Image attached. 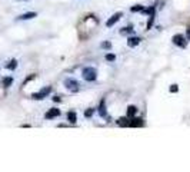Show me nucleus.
<instances>
[{"label":"nucleus","mask_w":190,"mask_h":172,"mask_svg":"<svg viewBox=\"0 0 190 172\" xmlns=\"http://www.w3.org/2000/svg\"><path fill=\"white\" fill-rule=\"evenodd\" d=\"M82 76H83V79L87 80V82H93V80L97 79V70H96L94 67L87 66V67H85V69H83Z\"/></svg>","instance_id":"f257e3e1"},{"label":"nucleus","mask_w":190,"mask_h":172,"mask_svg":"<svg viewBox=\"0 0 190 172\" xmlns=\"http://www.w3.org/2000/svg\"><path fill=\"white\" fill-rule=\"evenodd\" d=\"M50 92H52V87H50V86H47V87H45V89H42L40 92L33 93L32 98L34 100H43L46 96H49V95H50Z\"/></svg>","instance_id":"f03ea898"},{"label":"nucleus","mask_w":190,"mask_h":172,"mask_svg":"<svg viewBox=\"0 0 190 172\" xmlns=\"http://www.w3.org/2000/svg\"><path fill=\"white\" fill-rule=\"evenodd\" d=\"M65 86L70 90V92H77L79 90V82L76 79H72V78H67V79L65 80Z\"/></svg>","instance_id":"7ed1b4c3"},{"label":"nucleus","mask_w":190,"mask_h":172,"mask_svg":"<svg viewBox=\"0 0 190 172\" xmlns=\"http://www.w3.org/2000/svg\"><path fill=\"white\" fill-rule=\"evenodd\" d=\"M171 40H173V43H174L176 46H179V47H186V46H187V40L184 39L183 34H174Z\"/></svg>","instance_id":"20e7f679"},{"label":"nucleus","mask_w":190,"mask_h":172,"mask_svg":"<svg viewBox=\"0 0 190 172\" xmlns=\"http://www.w3.org/2000/svg\"><path fill=\"white\" fill-rule=\"evenodd\" d=\"M57 116H60V111L57 109V108H52V109H49L46 112V115H45V118L46 119H53V118H57Z\"/></svg>","instance_id":"39448f33"},{"label":"nucleus","mask_w":190,"mask_h":172,"mask_svg":"<svg viewBox=\"0 0 190 172\" xmlns=\"http://www.w3.org/2000/svg\"><path fill=\"white\" fill-rule=\"evenodd\" d=\"M122 16H123L122 13H116V14H113V16L110 17V19H109L107 22H106V26H107V27H111L113 25H114V23H117L119 19H120Z\"/></svg>","instance_id":"423d86ee"},{"label":"nucleus","mask_w":190,"mask_h":172,"mask_svg":"<svg viewBox=\"0 0 190 172\" xmlns=\"http://www.w3.org/2000/svg\"><path fill=\"white\" fill-rule=\"evenodd\" d=\"M140 37H137V36H130L129 39H127V46L129 47H136L140 43Z\"/></svg>","instance_id":"0eeeda50"},{"label":"nucleus","mask_w":190,"mask_h":172,"mask_svg":"<svg viewBox=\"0 0 190 172\" xmlns=\"http://www.w3.org/2000/svg\"><path fill=\"white\" fill-rule=\"evenodd\" d=\"M143 125V119L142 118H131V120H129V126H133V128H136V126H142Z\"/></svg>","instance_id":"6e6552de"},{"label":"nucleus","mask_w":190,"mask_h":172,"mask_svg":"<svg viewBox=\"0 0 190 172\" xmlns=\"http://www.w3.org/2000/svg\"><path fill=\"white\" fill-rule=\"evenodd\" d=\"M67 120H69L72 125H74V123H76V120H77V115H76V112H74V111L67 112Z\"/></svg>","instance_id":"1a4fd4ad"},{"label":"nucleus","mask_w":190,"mask_h":172,"mask_svg":"<svg viewBox=\"0 0 190 172\" xmlns=\"http://www.w3.org/2000/svg\"><path fill=\"white\" fill-rule=\"evenodd\" d=\"M99 115H100L102 118H106V115H107V112H106L105 100H102V102H100V106H99Z\"/></svg>","instance_id":"9d476101"},{"label":"nucleus","mask_w":190,"mask_h":172,"mask_svg":"<svg viewBox=\"0 0 190 172\" xmlns=\"http://www.w3.org/2000/svg\"><path fill=\"white\" fill-rule=\"evenodd\" d=\"M36 16H37V13H36V12H29V13L22 14L19 19H20V20H29V19H34Z\"/></svg>","instance_id":"9b49d317"},{"label":"nucleus","mask_w":190,"mask_h":172,"mask_svg":"<svg viewBox=\"0 0 190 172\" xmlns=\"http://www.w3.org/2000/svg\"><path fill=\"white\" fill-rule=\"evenodd\" d=\"M136 113H137V108H136V106L130 105L129 108H127V116H129V118H133Z\"/></svg>","instance_id":"f8f14e48"},{"label":"nucleus","mask_w":190,"mask_h":172,"mask_svg":"<svg viewBox=\"0 0 190 172\" xmlns=\"http://www.w3.org/2000/svg\"><path fill=\"white\" fill-rule=\"evenodd\" d=\"M134 33V29L131 26H127V27H123L120 29V34H133Z\"/></svg>","instance_id":"ddd939ff"},{"label":"nucleus","mask_w":190,"mask_h":172,"mask_svg":"<svg viewBox=\"0 0 190 172\" xmlns=\"http://www.w3.org/2000/svg\"><path fill=\"white\" fill-rule=\"evenodd\" d=\"M17 67V60L13 59V60H10V63L9 65H6V69H10V70H14Z\"/></svg>","instance_id":"4468645a"},{"label":"nucleus","mask_w":190,"mask_h":172,"mask_svg":"<svg viewBox=\"0 0 190 172\" xmlns=\"http://www.w3.org/2000/svg\"><path fill=\"white\" fill-rule=\"evenodd\" d=\"M117 125L119 126H129V120L126 118H119L117 119Z\"/></svg>","instance_id":"2eb2a0df"},{"label":"nucleus","mask_w":190,"mask_h":172,"mask_svg":"<svg viewBox=\"0 0 190 172\" xmlns=\"http://www.w3.org/2000/svg\"><path fill=\"white\" fill-rule=\"evenodd\" d=\"M143 9H144V7L142 6V4H136V6H131L130 7V10L133 12V13H136V12H142Z\"/></svg>","instance_id":"dca6fc26"},{"label":"nucleus","mask_w":190,"mask_h":172,"mask_svg":"<svg viewBox=\"0 0 190 172\" xmlns=\"http://www.w3.org/2000/svg\"><path fill=\"white\" fill-rule=\"evenodd\" d=\"M12 83H13V79H12V78H4V79H3V86H4V87H9Z\"/></svg>","instance_id":"f3484780"},{"label":"nucleus","mask_w":190,"mask_h":172,"mask_svg":"<svg viewBox=\"0 0 190 172\" xmlns=\"http://www.w3.org/2000/svg\"><path fill=\"white\" fill-rule=\"evenodd\" d=\"M142 12H143L144 14H153L154 13V6H151V7H149V9H143V10H142Z\"/></svg>","instance_id":"a211bd4d"},{"label":"nucleus","mask_w":190,"mask_h":172,"mask_svg":"<svg viewBox=\"0 0 190 172\" xmlns=\"http://www.w3.org/2000/svg\"><path fill=\"white\" fill-rule=\"evenodd\" d=\"M114 59H116V56H114V55H111V53H107V55H106V60H109V62H113Z\"/></svg>","instance_id":"6ab92c4d"},{"label":"nucleus","mask_w":190,"mask_h":172,"mask_svg":"<svg viewBox=\"0 0 190 172\" xmlns=\"http://www.w3.org/2000/svg\"><path fill=\"white\" fill-rule=\"evenodd\" d=\"M102 47H103V49H111V43L110 42H103V43H102Z\"/></svg>","instance_id":"aec40b11"},{"label":"nucleus","mask_w":190,"mask_h":172,"mask_svg":"<svg viewBox=\"0 0 190 172\" xmlns=\"http://www.w3.org/2000/svg\"><path fill=\"white\" fill-rule=\"evenodd\" d=\"M92 115H93V109H86V111H85V116H86V118H90Z\"/></svg>","instance_id":"412c9836"},{"label":"nucleus","mask_w":190,"mask_h":172,"mask_svg":"<svg viewBox=\"0 0 190 172\" xmlns=\"http://www.w3.org/2000/svg\"><path fill=\"white\" fill-rule=\"evenodd\" d=\"M177 90H179V86H177V85H171L170 86V92L171 93H176Z\"/></svg>","instance_id":"4be33fe9"},{"label":"nucleus","mask_w":190,"mask_h":172,"mask_svg":"<svg viewBox=\"0 0 190 172\" xmlns=\"http://www.w3.org/2000/svg\"><path fill=\"white\" fill-rule=\"evenodd\" d=\"M53 100H56V102H62V99H60V96H54V98H53Z\"/></svg>","instance_id":"5701e85b"},{"label":"nucleus","mask_w":190,"mask_h":172,"mask_svg":"<svg viewBox=\"0 0 190 172\" xmlns=\"http://www.w3.org/2000/svg\"><path fill=\"white\" fill-rule=\"evenodd\" d=\"M187 37H189V39H190V27H189V29H187Z\"/></svg>","instance_id":"b1692460"}]
</instances>
